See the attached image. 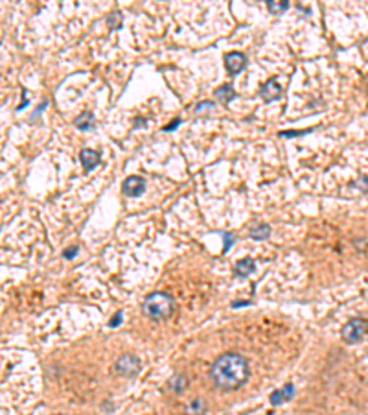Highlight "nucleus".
<instances>
[{"label":"nucleus","mask_w":368,"mask_h":415,"mask_svg":"<svg viewBox=\"0 0 368 415\" xmlns=\"http://www.w3.org/2000/svg\"><path fill=\"white\" fill-rule=\"evenodd\" d=\"M254 268H256V264H254V260L247 257V259L239 260L238 264L234 266V273H236L238 277H247V275H251V273L254 272Z\"/></svg>","instance_id":"nucleus-9"},{"label":"nucleus","mask_w":368,"mask_h":415,"mask_svg":"<svg viewBox=\"0 0 368 415\" xmlns=\"http://www.w3.org/2000/svg\"><path fill=\"white\" fill-rule=\"evenodd\" d=\"M186 382H188L186 376L177 373V375H173L171 376V380H169V389L175 391V393H182V391L186 389Z\"/></svg>","instance_id":"nucleus-14"},{"label":"nucleus","mask_w":368,"mask_h":415,"mask_svg":"<svg viewBox=\"0 0 368 415\" xmlns=\"http://www.w3.org/2000/svg\"><path fill=\"white\" fill-rule=\"evenodd\" d=\"M251 367L247 358L238 352H225L213 362L210 378L213 386L221 391H236L249 380Z\"/></svg>","instance_id":"nucleus-1"},{"label":"nucleus","mask_w":368,"mask_h":415,"mask_svg":"<svg viewBox=\"0 0 368 415\" xmlns=\"http://www.w3.org/2000/svg\"><path fill=\"white\" fill-rule=\"evenodd\" d=\"M186 414L188 415H205L207 414V404L203 399H194V401L188 402L186 406Z\"/></svg>","instance_id":"nucleus-12"},{"label":"nucleus","mask_w":368,"mask_h":415,"mask_svg":"<svg viewBox=\"0 0 368 415\" xmlns=\"http://www.w3.org/2000/svg\"><path fill=\"white\" fill-rule=\"evenodd\" d=\"M76 253H78V247H76V246L70 247V249H66V251H65V259H74V257H76Z\"/></svg>","instance_id":"nucleus-23"},{"label":"nucleus","mask_w":368,"mask_h":415,"mask_svg":"<svg viewBox=\"0 0 368 415\" xmlns=\"http://www.w3.org/2000/svg\"><path fill=\"white\" fill-rule=\"evenodd\" d=\"M260 96H262L263 102H272V100H278V98L282 96V87H280V83H278L276 79H269L267 83L262 85V89H260Z\"/></svg>","instance_id":"nucleus-7"},{"label":"nucleus","mask_w":368,"mask_h":415,"mask_svg":"<svg viewBox=\"0 0 368 415\" xmlns=\"http://www.w3.org/2000/svg\"><path fill=\"white\" fill-rule=\"evenodd\" d=\"M225 67L230 76H236L247 67V58L241 52H230L225 56Z\"/></svg>","instance_id":"nucleus-5"},{"label":"nucleus","mask_w":368,"mask_h":415,"mask_svg":"<svg viewBox=\"0 0 368 415\" xmlns=\"http://www.w3.org/2000/svg\"><path fill=\"white\" fill-rule=\"evenodd\" d=\"M267 7H269V11L274 15H282L289 7V2L287 0H278V2H274V0H267Z\"/></svg>","instance_id":"nucleus-15"},{"label":"nucleus","mask_w":368,"mask_h":415,"mask_svg":"<svg viewBox=\"0 0 368 415\" xmlns=\"http://www.w3.org/2000/svg\"><path fill=\"white\" fill-rule=\"evenodd\" d=\"M365 332H367V321L363 318H352L348 323L342 327L341 336L346 344L352 345V344L361 342V338L365 336Z\"/></svg>","instance_id":"nucleus-3"},{"label":"nucleus","mask_w":368,"mask_h":415,"mask_svg":"<svg viewBox=\"0 0 368 415\" xmlns=\"http://www.w3.org/2000/svg\"><path fill=\"white\" fill-rule=\"evenodd\" d=\"M76 128L78 130H81V131H89V130H92L94 128V124H96V120H94V115L92 113H83V115H79L78 118H76Z\"/></svg>","instance_id":"nucleus-10"},{"label":"nucleus","mask_w":368,"mask_h":415,"mask_svg":"<svg viewBox=\"0 0 368 415\" xmlns=\"http://www.w3.org/2000/svg\"><path fill=\"white\" fill-rule=\"evenodd\" d=\"M140 367H142V363L135 354H123L116 362V373L122 376H135L140 371Z\"/></svg>","instance_id":"nucleus-4"},{"label":"nucleus","mask_w":368,"mask_h":415,"mask_svg":"<svg viewBox=\"0 0 368 415\" xmlns=\"http://www.w3.org/2000/svg\"><path fill=\"white\" fill-rule=\"evenodd\" d=\"M284 401H287V399H285L284 389H276V391H272V393H271V402L274 404V406H278V404H282Z\"/></svg>","instance_id":"nucleus-17"},{"label":"nucleus","mask_w":368,"mask_h":415,"mask_svg":"<svg viewBox=\"0 0 368 415\" xmlns=\"http://www.w3.org/2000/svg\"><path fill=\"white\" fill-rule=\"evenodd\" d=\"M120 26H122V15H120V11H114L109 17V28L110 30H118Z\"/></svg>","instance_id":"nucleus-16"},{"label":"nucleus","mask_w":368,"mask_h":415,"mask_svg":"<svg viewBox=\"0 0 368 415\" xmlns=\"http://www.w3.org/2000/svg\"><path fill=\"white\" fill-rule=\"evenodd\" d=\"M179 124H181V120H179V118H175V120H173L171 124H168V126H164V131H173V130H177V128H179Z\"/></svg>","instance_id":"nucleus-22"},{"label":"nucleus","mask_w":368,"mask_h":415,"mask_svg":"<svg viewBox=\"0 0 368 415\" xmlns=\"http://www.w3.org/2000/svg\"><path fill=\"white\" fill-rule=\"evenodd\" d=\"M282 389H284V393H285V399H287V401H291V399H293V395H295V386H293V384H285Z\"/></svg>","instance_id":"nucleus-19"},{"label":"nucleus","mask_w":368,"mask_h":415,"mask_svg":"<svg viewBox=\"0 0 368 415\" xmlns=\"http://www.w3.org/2000/svg\"><path fill=\"white\" fill-rule=\"evenodd\" d=\"M269 234H271V227L267 223H258L251 229V238H254V240H265V238H269Z\"/></svg>","instance_id":"nucleus-13"},{"label":"nucleus","mask_w":368,"mask_h":415,"mask_svg":"<svg viewBox=\"0 0 368 415\" xmlns=\"http://www.w3.org/2000/svg\"><path fill=\"white\" fill-rule=\"evenodd\" d=\"M123 194L125 196H131V198H136V196H140L146 190V181H144L142 177H138V175H131V177H127L125 181H123Z\"/></svg>","instance_id":"nucleus-6"},{"label":"nucleus","mask_w":368,"mask_h":415,"mask_svg":"<svg viewBox=\"0 0 368 415\" xmlns=\"http://www.w3.org/2000/svg\"><path fill=\"white\" fill-rule=\"evenodd\" d=\"M175 301L173 297L166 292H153L144 299L142 310L149 319L153 321H164L169 319L175 314Z\"/></svg>","instance_id":"nucleus-2"},{"label":"nucleus","mask_w":368,"mask_h":415,"mask_svg":"<svg viewBox=\"0 0 368 415\" xmlns=\"http://www.w3.org/2000/svg\"><path fill=\"white\" fill-rule=\"evenodd\" d=\"M215 98H217V102H221V104H228V102H232L234 98H236V91H234L230 85H221L219 89L215 91Z\"/></svg>","instance_id":"nucleus-11"},{"label":"nucleus","mask_w":368,"mask_h":415,"mask_svg":"<svg viewBox=\"0 0 368 415\" xmlns=\"http://www.w3.org/2000/svg\"><path fill=\"white\" fill-rule=\"evenodd\" d=\"M311 130H304V131H282L280 135L282 137H298V135H306V133H310Z\"/></svg>","instance_id":"nucleus-20"},{"label":"nucleus","mask_w":368,"mask_h":415,"mask_svg":"<svg viewBox=\"0 0 368 415\" xmlns=\"http://www.w3.org/2000/svg\"><path fill=\"white\" fill-rule=\"evenodd\" d=\"M210 109H213V104L212 102H201L197 107H195V113H205V111H210Z\"/></svg>","instance_id":"nucleus-18"},{"label":"nucleus","mask_w":368,"mask_h":415,"mask_svg":"<svg viewBox=\"0 0 368 415\" xmlns=\"http://www.w3.org/2000/svg\"><path fill=\"white\" fill-rule=\"evenodd\" d=\"M120 321H122V312H116V314H114V318L110 319V327H112V329H116L118 325H120Z\"/></svg>","instance_id":"nucleus-21"},{"label":"nucleus","mask_w":368,"mask_h":415,"mask_svg":"<svg viewBox=\"0 0 368 415\" xmlns=\"http://www.w3.org/2000/svg\"><path fill=\"white\" fill-rule=\"evenodd\" d=\"M59 415H63V414H59Z\"/></svg>","instance_id":"nucleus-24"},{"label":"nucleus","mask_w":368,"mask_h":415,"mask_svg":"<svg viewBox=\"0 0 368 415\" xmlns=\"http://www.w3.org/2000/svg\"><path fill=\"white\" fill-rule=\"evenodd\" d=\"M79 159H81V164L85 166V170L89 172V170L96 168L98 164H100V159H102V155H100L98 151H94V149L85 148V149H81V153H79Z\"/></svg>","instance_id":"nucleus-8"}]
</instances>
